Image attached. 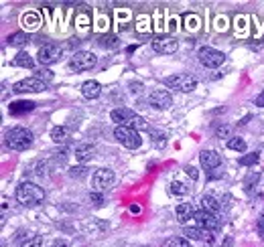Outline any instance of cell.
I'll list each match as a JSON object with an SVG mask.
<instances>
[{
  "instance_id": "f35d334b",
  "label": "cell",
  "mask_w": 264,
  "mask_h": 247,
  "mask_svg": "<svg viewBox=\"0 0 264 247\" xmlns=\"http://www.w3.org/2000/svg\"><path fill=\"white\" fill-rule=\"evenodd\" d=\"M256 106H258V108H264V91L256 97Z\"/></svg>"
},
{
  "instance_id": "74e56055",
  "label": "cell",
  "mask_w": 264,
  "mask_h": 247,
  "mask_svg": "<svg viewBox=\"0 0 264 247\" xmlns=\"http://www.w3.org/2000/svg\"><path fill=\"white\" fill-rule=\"evenodd\" d=\"M51 247H69V243H67V241H65V239H55Z\"/></svg>"
},
{
  "instance_id": "44dd1931",
  "label": "cell",
  "mask_w": 264,
  "mask_h": 247,
  "mask_svg": "<svg viewBox=\"0 0 264 247\" xmlns=\"http://www.w3.org/2000/svg\"><path fill=\"white\" fill-rule=\"evenodd\" d=\"M6 43L10 47H25L29 43V35H27V32H23V30H16V32H12V35H8Z\"/></svg>"
},
{
  "instance_id": "8d00e7d4",
  "label": "cell",
  "mask_w": 264,
  "mask_h": 247,
  "mask_svg": "<svg viewBox=\"0 0 264 247\" xmlns=\"http://www.w3.org/2000/svg\"><path fill=\"white\" fill-rule=\"evenodd\" d=\"M256 180H258V174H250L248 178H246V183H244V185H246V189H250V185H252V183H256Z\"/></svg>"
},
{
  "instance_id": "83f0119b",
  "label": "cell",
  "mask_w": 264,
  "mask_h": 247,
  "mask_svg": "<svg viewBox=\"0 0 264 247\" xmlns=\"http://www.w3.org/2000/svg\"><path fill=\"white\" fill-rule=\"evenodd\" d=\"M228 148H230V150H236V152H244L246 150V142L242 138H230L228 140Z\"/></svg>"
},
{
  "instance_id": "ac0fdd59",
  "label": "cell",
  "mask_w": 264,
  "mask_h": 247,
  "mask_svg": "<svg viewBox=\"0 0 264 247\" xmlns=\"http://www.w3.org/2000/svg\"><path fill=\"white\" fill-rule=\"evenodd\" d=\"M12 67H23V69H33L35 67V61H33V57L27 53V51H21L19 55H16L12 59Z\"/></svg>"
},
{
  "instance_id": "8992f818",
  "label": "cell",
  "mask_w": 264,
  "mask_h": 247,
  "mask_svg": "<svg viewBox=\"0 0 264 247\" xmlns=\"http://www.w3.org/2000/svg\"><path fill=\"white\" fill-rule=\"evenodd\" d=\"M96 63H98V57H96L92 51H77V53L71 57V61H69V67H71L73 71L81 73V71L94 69Z\"/></svg>"
},
{
  "instance_id": "52a82bcc",
  "label": "cell",
  "mask_w": 264,
  "mask_h": 247,
  "mask_svg": "<svg viewBox=\"0 0 264 247\" xmlns=\"http://www.w3.org/2000/svg\"><path fill=\"white\" fill-rule=\"evenodd\" d=\"M197 57H199L201 65H205V67H209V69L220 67V65L226 61V55L222 51H218V49H213V47H201Z\"/></svg>"
},
{
  "instance_id": "9c48e42d",
  "label": "cell",
  "mask_w": 264,
  "mask_h": 247,
  "mask_svg": "<svg viewBox=\"0 0 264 247\" xmlns=\"http://www.w3.org/2000/svg\"><path fill=\"white\" fill-rule=\"evenodd\" d=\"M92 183H94V187H96L98 192L110 189L114 185V170H110V168H98L94 172V176H92Z\"/></svg>"
},
{
  "instance_id": "7402d4cb",
  "label": "cell",
  "mask_w": 264,
  "mask_h": 247,
  "mask_svg": "<svg viewBox=\"0 0 264 247\" xmlns=\"http://www.w3.org/2000/svg\"><path fill=\"white\" fill-rule=\"evenodd\" d=\"M201 207H203V211H207V213H216L220 211V203H218V199L216 196H211V194H203L201 196Z\"/></svg>"
},
{
  "instance_id": "2e32d148",
  "label": "cell",
  "mask_w": 264,
  "mask_h": 247,
  "mask_svg": "<svg viewBox=\"0 0 264 247\" xmlns=\"http://www.w3.org/2000/svg\"><path fill=\"white\" fill-rule=\"evenodd\" d=\"M81 93H84L86 100H96V97H100L102 93V85L98 83V81H86L84 85H81Z\"/></svg>"
},
{
  "instance_id": "9a60e30c",
  "label": "cell",
  "mask_w": 264,
  "mask_h": 247,
  "mask_svg": "<svg viewBox=\"0 0 264 247\" xmlns=\"http://www.w3.org/2000/svg\"><path fill=\"white\" fill-rule=\"evenodd\" d=\"M175 215H177V221L181 225H185V223H189V219H195V211H193V207L189 203H181L175 209Z\"/></svg>"
},
{
  "instance_id": "ba28073f",
  "label": "cell",
  "mask_w": 264,
  "mask_h": 247,
  "mask_svg": "<svg viewBox=\"0 0 264 247\" xmlns=\"http://www.w3.org/2000/svg\"><path fill=\"white\" fill-rule=\"evenodd\" d=\"M12 91L14 93H39V91H45V81H41L39 77H27V79L16 81L12 85Z\"/></svg>"
},
{
  "instance_id": "1f68e13d",
  "label": "cell",
  "mask_w": 264,
  "mask_h": 247,
  "mask_svg": "<svg viewBox=\"0 0 264 247\" xmlns=\"http://www.w3.org/2000/svg\"><path fill=\"white\" fill-rule=\"evenodd\" d=\"M69 176L71 178H84V176H88V168L86 166H73L69 170Z\"/></svg>"
},
{
  "instance_id": "ffe728a7",
  "label": "cell",
  "mask_w": 264,
  "mask_h": 247,
  "mask_svg": "<svg viewBox=\"0 0 264 247\" xmlns=\"http://www.w3.org/2000/svg\"><path fill=\"white\" fill-rule=\"evenodd\" d=\"M31 110H35V104L33 102H27V100H21V102H12L8 106V111L12 113V116H19V113H27Z\"/></svg>"
},
{
  "instance_id": "4316f807",
  "label": "cell",
  "mask_w": 264,
  "mask_h": 247,
  "mask_svg": "<svg viewBox=\"0 0 264 247\" xmlns=\"http://www.w3.org/2000/svg\"><path fill=\"white\" fill-rule=\"evenodd\" d=\"M201 25V19L199 16H195V14H185V28L187 30H197Z\"/></svg>"
},
{
  "instance_id": "30bf717a",
  "label": "cell",
  "mask_w": 264,
  "mask_h": 247,
  "mask_svg": "<svg viewBox=\"0 0 264 247\" xmlns=\"http://www.w3.org/2000/svg\"><path fill=\"white\" fill-rule=\"evenodd\" d=\"M151 47H153V51H157L161 55H171L179 49V43L173 37H155L151 41Z\"/></svg>"
},
{
  "instance_id": "5bb4252c",
  "label": "cell",
  "mask_w": 264,
  "mask_h": 247,
  "mask_svg": "<svg viewBox=\"0 0 264 247\" xmlns=\"http://www.w3.org/2000/svg\"><path fill=\"white\" fill-rule=\"evenodd\" d=\"M199 162H201V166L205 170H213V168H218L222 164V156L216 150H203L201 156H199Z\"/></svg>"
},
{
  "instance_id": "484cf974",
  "label": "cell",
  "mask_w": 264,
  "mask_h": 247,
  "mask_svg": "<svg viewBox=\"0 0 264 247\" xmlns=\"http://www.w3.org/2000/svg\"><path fill=\"white\" fill-rule=\"evenodd\" d=\"M163 247H189V241L185 237H169L163 241Z\"/></svg>"
},
{
  "instance_id": "603a6c76",
  "label": "cell",
  "mask_w": 264,
  "mask_h": 247,
  "mask_svg": "<svg viewBox=\"0 0 264 247\" xmlns=\"http://www.w3.org/2000/svg\"><path fill=\"white\" fill-rule=\"evenodd\" d=\"M39 25H41V19H39L35 12H27L23 16V27L27 30H35V28H39Z\"/></svg>"
},
{
  "instance_id": "ab89813d",
  "label": "cell",
  "mask_w": 264,
  "mask_h": 247,
  "mask_svg": "<svg viewBox=\"0 0 264 247\" xmlns=\"http://www.w3.org/2000/svg\"><path fill=\"white\" fill-rule=\"evenodd\" d=\"M130 211H132V213H138V211H140V207H138V205H132V207H130Z\"/></svg>"
},
{
  "instance_id": "e0dca14e",
  "label": "cell",
  "mask_w": 264,
  "mask_h": 247,
  "mask_svg": "<svg viewBox=\"0 0 264 247\" xmlns=\"http://www.w3.org/2000/svg\"><path fill=\"white\" fill-rule=\"evenodd\" d=\"M183 235L187 237V239H195V241H211V237L207 235V231L205 229H201V227H185L183 229Z\"/></svg>"
},
{
  "instance_id": "5b68a950",
  "label": "cell",
  "mask_w": 264,
  "mask_h": 247,
  "mask_svg": "<svg viewBox=\"0 0 264 247\" xmlns=\"http://www.w3.org/2000/svg\"><path fill=\"white\" fill-rule=\"evenodd\" d=\"M114 136H116V140H118L124 148H130V150H134V148L140 146V134H138L134 128L116 126V130H114Z\"/></svg>"
},
{
  "instance_id": "7a4b0ae2",
  "label": "cell",
  "mask_w": 264,
  "mask_h": 247,
  "mask_svg": "<svg viewBox=\"0 0 264 247\" xmlns=\"http://www.w3.org/2000/svg\"><path fill=\"white\" fill-rule=\"evenodd\" d=\"M33 140H35L33 132L29 128H23V126L10 128L6 132V136H4L6 146L10 148V150H16V152H23V150H27V148H31Z\"/></svg>"
},
{
  "instance_id": "836d02e7",
  "label": "cell",
  "mask_w": 264,
  "mask_h": 247,
  "mask_svg": "<svg viewBox=\"0 0 264 247\" xmlns=\"http://www.w3.org/2000/svg\"><path fill=\"white\" fill-rule=\"evenodd\" d=\"M35 77H39L41 81H51V79H53V73L49 71V69H41V71H37Z\"/></svg>"
},
{
  "instance_id": "277c9868",
  "label": "cell",
  "mask_w": 264,
  "mask_h": 247,
  "mask_svg": "<svg viewBox=\"0 0 264 247\" xmlns=\"http://www.w3.org/2000/svg\"><path fill=\"white\" fill-rule=\"evenodd\" d=\"M165 85L171 87V89H177V91L189 93L197 87V79L187 75V73H177V75H171V77H165Z\"/></svg>"
},
{
  "instance_id": "d4e9b609",
  "label": "cell",
  "mask_w": 264,
  "mask_h": 247,
  "mask_svg": "<svg viewBox=\"0 0 264 247\" xmlns=\"http://www.w3.org/2000/svg\"><path fill=\"white\" fill-rule=\"evenodd\" d=\"M19 247H45V241L41 235H33V237H27L25 241H21Z\"/></svg>"
},
{
  "instance_id": "cb8c5ba5",
  "label": "cell",
  "mask_w": 264,
  "mask_h": 247,
  "mask_svg": "<svg viewBox=\"0 0 264 247\" xmlns=\"http://www.w3.org/2000/svg\"><path fill=\"white\" fill-rule=\"evenodd\" d=\"M67 136H69V132H67V128H65V126H55L51 130V140L57 142V144L65 142V140H67Z\"/></svg>"
},
{
  "instance_id": "4dcf8cb0",
  "label": "cell",
  "mask_w": 264,
  "mask_h": 247,
  "mask_svg": "<svg viewBox=\"0 0 264 247\" xmlns=\"http://www.w3.org/2000/svg\"><path fill=\"white\" fill-rule=\"evenodd\" d=\"M171 192L173 194H187L189 192V187L179 183V180H175V183H171Z\"/></svg>"
},
{
  "instance_id": "d6a6232c",
  "label": "cell",
  "mask_w": 264,
  "mask_h": 247,
  "mask_svg": "<svg viewBox=\"0 0 264 247\" xmlns=\"http://www.w3.org/2000/svg\"><path fill=\"white\" fill-rule=\"evenodd\" d=\"M90 201H92V205H96V207H102V205H104V194L98 192V191H94V192H90Z\"/></svg>"
},
{
  "instance_id": "e575fe53",
  "label": "cell",
  "mask_w": 264,
  "mask_h": 247,
  "mask_svg": "<svg viewBox=\"0 0 264 247\" xmlns=\"http://www.w3.org/2000/svg\"><path fill=\"white\" fill-rule=\"evenodd\" d=\"M256 231H258V235L264 239V213L258 217V221H256Z\"/></svg>"
},
{
  "instance_id": "f546056e",
  "label": "cell",
  "mask_w": 264,
  "mask_h": 247,
  "mask_svg": "<svg viewBox=\"0 0 264 247\" xmlns=\"http://www.w3.org/2000/svg\"><path fill=\"white\" fill-rule=\"evenodd\" d=\"M216 138H234L232 136V126H228V124H224V126H220L218 130H216Z\"/></svg>"
},
{
  "instance_id": "4fadbf2b",
  "label": "cell",
  "mask_w": 264,
  "mask_h": 247,
  "mask_svg": "<svg viewBox=\"0 0 264 247\" xmlns=\"http://www.w3.org/2000/svg\"><path fill=\"white\" fill-rule=\"evenodd\" d=\"M37 61L41 65H53L59 61V47L53 45V43H45L41 49H39V55H37Z\"/></svg>"
},
{
  "instance_id": "3957f363",
  "label": "cell",
  "mask_w": 264,
  "mask_h": 247,
  "mask_svg": "<svg viewBox=\"0 0 264 247\" xmlns=\"http://www.w3.org/2000/svg\"><path fill=\"white\" fill-rule=\"evenodd\" d=\"M110 118H112V122H116L118 126H128V128H134V130H146L148 128L146 120H142L140 116H136V113L132 111V110H128V108H116V110H112Z\"/></svg>"
},
{
  "instance_id": "8fae6325",
  "label": "cell",
  "mask_w": 264,
  "mask_h": 247,
  "mask_svg": "<svg viewBox=\"0 0 264 247\" xmlns=\"http://www.w3.org/2000/svg\"><path fill=\"white\" fill-rule=\"evenodd\" d=\"M195 221L199 223L201 229H205V231H218V229L222 227L218 215H213V213H207V211H197L195 213Z\"/></svg>"
},
{
  "instance_id": "d6986e66",
  "label": "cell",
  "mask_w": 264,
  "mask_h": 247,
  "mask_svg": "<svg viewBox=\"0 0 264 247\" xmlns=\"http://www.w3.org/2000/svg\"><path fill=\"white\" fill-rule=\"evenodd\" d=\"M92 156H94V146H92V144L84 142V144H77V146H75V158H77L79 162H88Z\"/></svg>"
},
{
  "instance_id": "6da1fadb",
  "label": "cell",
  "mask_w": 264,
  "mask_h": 247,
  "mask_svg": "<svg viewBox=\"0 0 264 247\" xmlns=\"http://www.w3.org/2000/svg\"><path fill=\"white\" fill-rule=\"evenodd\" d=\"M16 201L25 207H37L45 201V191L37 183L23 180V183L16 187Z\"/></svg>"
},
{
  "instance_id": "f1b7e54d",
  "label": "cell",
  "mask_w": 264,
  "mask_h": 247,
  "mask_svg": "<svg viewBox=\"0 0 264 247\" xmlns=\"http://www.w3.org/2000/svg\"><path fill=\"white\" fill-rule=\"evenodd\" d=\"M258 158H260V154H258V152H252V154L242 156V158L238 160V164H240V166H252V164L258 162Z\"/></svg>"
},
{
  "instance_id": "7c38bea8",
  "label": "cell",
  "mask_w": 264,
  "mask_h": 247,
  "mask_svg": "<svg viewBox=\"0 0 264 247\" xmlns=\"http://www.w3.org/2000/svg\"><path fill=\"white\" fill-rule=\"evenodd\" d=\"M148 102H151V106L157 110H167L173 106V95L167 89H155L148 95Z\"/></svg>"
},
{
  "instance_id": "d590c367",
  "label": "cell",
  "mask_w": 264,
  "mask_h": 247,
  "mask_svg": "<svg viewBox=\"0 0 264 247\" xmlns=\"http://www.w3.org/2000/svg\"><path fill=\"white\" fill-rule=\"evenodd\" d=\"M185 172H187V176H189L191 180H197V176H199V174H197V168H195V166H187Z\"/></svg>"
}]
</instances>
